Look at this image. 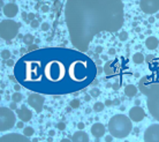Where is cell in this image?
<instances>
[{
  "mask_svg": "<svg viewBox=\"0 0 159 142\" xmlns=\"http://www.w3.org/2000/svg\"><path fill=\"white\" fill-rule=\"evenodd\" d=\"M14 68L20 84L45 95L77 92L91 84L97 75L96 64L84 52L61 48L28 52Z\"/></svg>",
  "mask_w": 159,
  "mask_h": 142,
  "instance_id": "1",
  "label": "cell"
},
{
  "mask_svg": "<svg viewBox=\"0 0 159 142\" xmlns=\"http://www.w3.org/2000/svg\"><path fill=\"white\" fill-rule=\"evenodd\" d=\"M123 16L122 0H67L65 5L70 42L81 52L88 51L98 34L120 30Z\"/></svg>",
  "mask_w": 159,
  "mask_h": 142,
  "instance_id": "2",
  "label": "cell"
},
{
  "mask_svg": "<svg viewBox=\"0 0 159 142\" xmlns=\"http://www.w3.org/2000/svg\"><path fill=\"white\" fill-rule=\"evenodd\" d=\"M138 90L147 97L150 114L159 121V82H152L150 76H143L138 81Z\"/></svg>",
  "mask_w": 159,
  "mask_h": 142,
  "instance_id": "3",
  "label": "cell"
},
{
  "mask_svg": "<svg viewBox=\"0 0 159 142\" xmlns=\"http://www.w3.org/2000/svg\"><path fill=\"white\" fill-rule=\"evenodd\" d=\"M133 130L132 120L125 114H115L108 121V132L118 139H125Z\"/></svg>",
  "mask_w": 159,
  "mask_h": 142,
  "instance_id": "4",
  "label": "cell"
},
{
  "mask_svg": "<svg viewBox=\"0 0 159 142\" xmlns=\"http://www.w3.org/2000/svg\"><path fill=\"white\" fill-rule=\"evenodd\" d=\"M20 23L13 20H3L0 24V36L5 40H12L18 35Z\"/></svg>",
  "mask_w": 159,
  "mask_h": 142,
  "instance_id": "5",
  "label": "cell"
},
{
  "mask_svg": "<svg viewBox=\"0 0 159 142\" xmlns=\"http://www.w3.org/2000/svg\"><path fill=\"white\" fill-rule=\"evenodd\" d=\"M15 126V114L9 108H0V130L5 132Z\"/></svg>",
  "mask_w": 159,
  "mask_h": 142,
  "instance_id": "6",
  "label": "cell"
},
{
  "mask_svg": "<svg viewBox=\"0 0 159 142\" xmlns=\"http://www.w3.org/2000/svg\"><path fill=\"white\" fill-rule=\"evenodd\" d=\"M44 97L42 95L37 94V92H32L28 97V104L31 106L37 113H40L43 111V105H44Z\"/></svg>",
  "mask_w": 159,
  "mask_h": 142,
  "instance_id": "7",
  "label": "cell"
},
{
  "mask_svg": "<svg viewBox=\"0 0 159 142\" xmlns=\"http://www.w3.org/2000/svg\"><path fill=\"white\" fill-rule=\"evenodd\" d=\"M140 7L145 14H155L159 10V0H141Z\"/></svg>",
  "mask_w": 159,
  "mask_h": 142,
  "instance_id": "8",
  "label": "cell"
},
{
  "mask_svg": "<svg viewBox=\"0 0 159 142\" xmlns=\"http://www.w3.org/2000/svg\"><path fill=\"white\" fill-rule=\"evenodd\" d=\"M144 142H159V124H152L145 130Z\"/></svg>",
  "mask_w": 159,
  "mask_h": 142,
  "instance_id": "9",
  "label": "cell"
},
{
  "mask_svg": "<svg viewBox=\"0 0 159 142\" xmlns=\"http://www.w3.org/2000/svg\"><path fill=\"white\" fill-rule=\"evenodd\" d=\"M0 142H31V141L24 134L22 135V134L18 133H9L1 136Z\"/></svg>",
  "mask_w": 159,
  "mask_h": 142,
  "instance_id": "10",
  "label": "cell"
},
{
  "mask_svg": "<svg viewBox=\"0 0 159 142\" xmlns=\"http://www.w3.org/2000/svg\"><path fill=\"white\" fill-rule=\"evenodd\" d=\"M145 117V112L140 105H135L134 108L129 110V118L134 122H140Z\"/></svg>",
  "mask_w": 159,
  "mask_h": 142,
  "instance_id": "11",
  "label": "cell"
},
{
  "mask_svg": "<svg viewBox=\"0 0 159 142\" xmlns=\"http://www.w3.org/2000/svg\"><path fill=\"white\" fill-rule=\"evenodd\" d=\"M2 12L7 18H14V16H16V14L18 13V7L16 4L9 2V4H6V5H5V7L2 8Z\"/></svg>",
  "mask_w": 159,
  "mask_h": 142,
  "instance_id": "12",
  "label": "cell"
},
{
  "mask_svg": "<svg viewBox=\"0 0 159 142\" xmlns=\"http://www.w3.org/2000/svg\"><path fill=\"white\" fill-rule=\"evenodd\" d=\"M17 118H20L21 121L28 122V121H30L31 118H32V112L23 105L21 109L17 110Z\"/></svg>",
  "mask_w": 159,
  "mask_h": 142,
  "instance_id": "13",
  "label": "cell"
},
{
  "mask_svg": "<svg viewBox=\"0 0 159 142\" xmlns=\"http://www.w3.org/2000/svg\"><path fill=\"white\" fill-rule=\"evenodd\" d=\"M105 132H106L105 126L103 124H100V122H95V124L91 126V134H92L93 136H96V138H102V136H104Z\"/></svg>",
  "mask_w": 159,
  "mask_h": 142,
  "instance_id": "14",
  "label": "cell"
},
{
  "mask_svg": "<svg viewBox=\"0 0 159 142\" xmlns=\"http://www.w3.org/2000/svg\"><path fill=\"white\" fill-rule=\"evenodd\" d=\"M72 141L73 142H89V136H88V134L85 132L80 130L73 134Z\"/></svg>",
  "mask_w": 159,
  "mask_h": 142,
  "instance_id": "15",
  "label": "cell"
},
{
  "mask_svg": "<svg viewBox=\"0 0 159 142\" xmlns=\"http://www.w3.org/2000/svg\"><path fill=\"white\" fill-rule=\"evenodd\" d=\"M158 45H159V40H157L156 37L150 36L145 40V46L149 50H156L158 48Z\"/></svg>",
  "mask_w": 159,
  "mask_h": 142,
  "instance_id": "16",
  "label": "cell"
},
{
  "mask_svg": "<svg viewBox=\"0 0 159 142\" xmlns=\"http://www.w3.org/2000/svg\"><path fill=\"white\" fill-rule=\"evenodd\" d=\"M137 88L134 84H128L125 87V95L127 97H134L136 94H137Z\"/></svg>",
  "mask_w": 159,
  "mask_h": 142,
  "instance_id": "17",
  "label": "cell"
},
{
  "mask_svg": "<svg viewBox=\"0 0 159 142\" xmlns=\"http://www.w3.org/2000/svg\"><path fill=\"white\" fill-rule=\"evenodd\" d=\"M113 62H114V61L108 60L107 62L105 64V66H104V73H105L106 75H108V76L113 75L114 73H115V68L113 67Z\"/></svg>",
  "mask_w": 159,
  "mask_h": 142,
  "instance_id": "18",
  "label": "cell"
},
{
  "mask_svg": "<svg viewBox=\"0 0 159 142\" xmlns=\"http://www.w3.org/2000/svg\"><path fill=\"white\" fill-rule=\"evenodd\" d=\"M133 61L135 64H137V65H140V64H142L144 61V56L142 54L141 52H137V53H135L133 56Z\"/></svg>",
  "mask_w": 159,
  "mask_h": 142,
  "instance_id": "19",
  "label": "cell"
},
{
  "mask_svg": "<svg viewBox=\"0 0 159 142\" xmlns=\"http://www.w3.org/2000/svg\"><path fill=\"white\" fill-rule=\"evenodd\" d=\"M104 108H105V104L102 102H96L95 104H93L92 106V111L95 112H102L103 110H104Z\"/></svg>",
  "mask_w": 159,
  "mask_h": 142,
  "instance_id": "20",
  "label": "cell"
},
{
  "mask_svg": "<svg viewBox=\"0 0 159 142\" xmlns=\"http://www.w3.org/2000/svg\"><path fill=\"white\" fill-rule=\"evenodd\" d=\"M33 40H35V38H33L32 35H30V34H27V35H24L23 42H24V44H27L28 46L31 45V44L33 43Z\"/></svg>",
  "mask_w": 159,
  "mask_h": 142,
  "instance_id": "21",
  "label": "cell"
},
{
  "mask_svg": "<svg viewBox=\"0 0 159 142\" xmlns=\"http://www.w3.org/2000/svg\"><path fill=\"white\" fill-rule=\"evenodd\" d=\"M22 98H23V96H22V94L21 92H18V91H15V92L12 95V100L13 102H15V103L21 102Z\"/></svg>",
  "mask_w": 159,
  "mask_h": 142,
  "instance_id": "22",
  "label": "cell"
},
{
  "mask_svg": "<svg viewBox=\"0 0 159 142\" xmlns=\"http://www.w3.org/2000/svg\"><path fill=\"white\" fill-rule=\"evenodd\" d=\"M10 57H12V53H10L9 50H2V51H1V58H2L5 61L10 59Z\"/></svg>",
  "mask_w": 159,
  "mask_h": 142,
  "instance_id": "23",
  "label": "cell"
},
{
  "mask_svg": "<svg viewBox=\"0 0 159 142\" xmlns=\"http://www.w3.org/2000/svg\"><path fill=\"white\" fill-rule=\"evenodd\" d=\"M33 133H35V130H33L32 127H24L23 134H24L25 136H32Z\"/></svg>",
  "mask_w": 159,
  "mask_h": 142,
  "instance_id": "24",
  "label": "cell"
},
{
  "mask_svg": "<svg viewBox=\"0 0 159 142\" xmlns=\"http://www.w3.org/2000/svg\"><path fill=\"white\" fill-rule=\"evenodd\" d=\"M119 40H120L121 42H126V40H128V32H127V31H121V32L119 34Z\"/></svg>",
  "mask_w": 159,
  "mask_h": 142,
  "instance_id": "25",
  "label": "cell"
},
{
  "mask_svg": "<svg viewBox=\"0 0 159 142\" xmlns=\"http://www.w3.org/2000/svg\"><path fill=\"white\" fill-rule=\"evenodd\" d=\"M90 95L92 97H98L100 95V90H99L98 88H92L90 90Z\"/></svg>",
  "mask_w": 159,
  "mask_h": 142,
  "instance_id": "26",
  "label": "cell"
},
{
  "mask_svg": "<svg viewBox=\"0 0 159 142\" xmlns=\"http://www.w3.org/2000/svg\"><path fill=\"white\" fill-rule=\"evenodd\" d=\"M5 64H6V66H8V67H15L16 62L13 60V59H8V60L5 61Z\"/></svg>",
  "mask_w": 159,
  "mask_h": 142,
  "instance_id": "27",
  "label": "cell"
},
{
  "mask_svg": "<svg viewBox=\"0 0 159 142\" xmlns=\"http://www.w3.org/2000/svg\"><path fill=\"white\" fill-rule=\"evenodd\" d=\"M30 27L32 28V29H37V28L39 27L38 20H33V21H31V22H30Z\"/></svg>",
  "mask_w": 159,
  "mask_h": 142,
  "instance_id": "28",
  "label": "cell"
},
{
  "mask_svg": "<svg viewBox=\"0 0 159 142\" xmlns=\"http://www.w3.org/2000/svg\"><path fill=\"white\" fill-rule=\"evenodd\" d=\"M42 27V30L43 31H47V30H50V24L47 23V22H44V23L40 26Z\"/></svg>",
  "mask_w": 159,
  "mask_h": 142,
  "instance_id": "29",
  "label": "cell"
},
{
  "mask_svg": "<svg viewBox=\"0 0 159 142\" xmlns=\"http://www.w3.org/2000/svg\"><path fill=\"white\" fill-rule=\"evenodd\" d=\"M57 128L59 130H66V124H65V122H59V124L57 125Z\"/></svg>",
  "mask_w": 159,
  "mask_h": 142,
  "instance_id": "30",
  "label": "cell"
},
{
  "mask_svg": "<svg viewBox=\"0 0 159 142\" xmlns=\"http://www.w3.org/2000/svg\"><path fill=\"white\" fill-rule=\"evenodd\" d=\"M36 50H38V46H37V45H32V44H31V45H29V48H28L27 51L28 52H33V51H36Z\"/></svg>",
  "mask_w": 159,
  "mask_h": 142,
  "instance_id": "31",
  "label": "cell"
},
{
  "mask_svg": "<svg viewBox=\"0 0 159 142\" xmlns=\"http://www.w3.org/2000/svg\"><path fill=\"white\" fill-rule=\"evenodd\" d=\"M33 20H35V14H33V13H28V22L30 23Z\"/></svg>",
  "mask_w": 159,
  "mask_h": 142,
  "instance_id": "32",
  "label": "cell"
},
{
  "mask_svg": "<svg viewBox=\"0 0 159 142\" xmlns=\"http://www.w3.org/2000/svg\"><path fill=\"white\" fill-rule=\"evenodd\" d=\"M112 89H113L114 91H118L119 89H120V83H119V82H115V83H113V86H112Z\"/></svg>",
  "mask_w": 159,
  "mask_h": 142,
  "instance_id": "33",
  "label": "cell"
},
{
  "mask_svg": "<svg viewBox=\"0 0 159 142\" xmlns=\"http://www.w3.org/2000/svg\"><path fill=\"white\" fill-rule=\"evenodd\" d=\"M40 10H42L43 13H47V12H50V7H48V5H43Z\"/></svg>",
  "mask_w": 159,
  "mask_h": 142,
  "instance_id": "34",
  "label": "cell"
},
{
  "mask_svg": "<svg viewBox=\"0 0 159 142\" xmlns=\"http://www.w3.org/2000/svg\"><path fill=\"white\" fill-rule=\"evenodd\" d=\"M17 103H15V102H12L10 104H9V109H12V110H16L17 109V105H16Z\"/></svg>",
  "mask_w": 159,
  "mask_h": 142,
  "instance_id": "35",
  "label": "cell"
},
{
  "mask_svg": "<svg viewBox=\"0 0 159 142\" xmlns=\"http://www.w3.org/2000/svg\"><path fill=\"white\" fill-rule=\"evenodd\" d=\"M113 138H114V136H112V135L105 136V142H112V141H113Z\"/></svg>",
  "mask_w": 159,
  "mask_h": 142,
  "instance_id": "36",
  "label": "cell"
},
{
  "mask_svg": "<svg viewBox=\"0 0 159 142\" xmlns=\"http://www.w3.org/2000/svg\"><path fill=\"white\" fill-rule=\"evenodd\" d=\"M95 52H96V54H99V53H102V52H103V48H102V46H97L96 50H95Z\"/></svg>",
  "mask_w": 159,
  "mask_h": 142,
  "instance_id": "37",
  "label": "cell"
},
{
  "mask_svg": "<svg viewBox=\"0 0 159 142\" xmlns=\"http://www.w3.org/2000/svg\"><path fill=\"white\" fill-rule=\"evenodd\" d=\"M102 73H104V67H97V74H98V75H100V74H102Z\"/></svg>",
  "mask_w": 159,
  "mask_h": 142,
  "instance_id": "38",
  "label": "cell"
},
{
  "mask_svg": "<svg viewBox=\"0 0 159 142\" xmlns=\"http://www.w3.org/2000/svg\"><path fill=\"white\" fill-rule=\"evenodd\" d=\"M106 106H111V105H113V102H112L111 100H105V103H104Z\"/></svg>",
  "mask_w": 159,
  "mask_h": 142,
  "instance_id": "39",
  "label": "cell"
},
{
  "mask_svg": "<svg viewBox=\"0 0 159 142\" xmlns=\"http://www.w3.org/2000/svg\"><path fill=\"white\" fill-rule=\"evenodd\" d=\"M108 54H110V56H114V54H115V48H110V50H108Z\"/></svg>",
  "mask_w": 159,
  "mask_h": 142,
  "instance_id": "40",
  "label": "cell"
},
{
  "mask_svg": "<svg viewBox=\"0 0 159 142\" xmlns=\"http://www.w3.org/2000/svg\"><path fill=\"white\" fill-rule=\"evenodd\" d=\"M23 125H24V121H18L16 124V126H17V128H24Z\"/></svg>",
  "mask_w": 159,
  "mask_h": 142,
  "instance_id": "41",
  "label": "cell"
},
{
  "mask_svg": "<svg viewBox=\"0 0 159 142\" xmlns=\"http://www.w3.org/2000/svg\"><path fill=\"white\" fill-rule=\"evenodd\" d=\"M22 18H23V20H24V21H27L28 22V14H27V13H22Z\"/></svg>",
  "mask_w": 159,
  "mask_h": 142,
  "instance_id": "42",
  "label": "cell"
},
{
  "mask_svg": "<svg viewBox=\"0 0 159 142\" xmlns=\"http://www.w3.org/2000/svg\"><path fill=\"white\" fill-rule=\"evenodd\" d=\"M91 95H85V96H84V100H85V102H89V100H91Z\"/></svg>",
  "mask_w": 159,
  "mask_h": 142,
  "instance_id": "43",
  "label": "cell"
},
{
  "mask_svg": "<svg viewBox=\"0 0 159 142\" xmlns=\"http://www.w3.org/2000/svg\"><path fill=\"white\" fill-rule=\"evenodd\" d=\"M151 59H153V56H152V54L148 56V57L145 58V61H147V62H150V60H151Z\"/></svg>",
  "mask_w": 159,
  "mask_h": 142,
  "instance_id": "44",
  "label": "cell"
},
{
  "mask_svg": "<svg viewBox=\"0 0 159 142\" xmlns=\"http://www.w3.org/2000/svg\"><path fill=\"white\" fill-rule=\"evenodd\" d=\"M77 127H78V130H83V128H84V124H83V122H78V124H77Z\"/></svg>",
  "mask_w": 159,
  "mask_h": 142,
  "instance_id": "45",
  "label": "cell"
},
{
  "mask_svg": "<svg viewBox=\"0 0 159 142\" xmlns=\"http://www.w3.org/2000/svg\"><path fill=\"white\" fill-rule=\"evenodd\" d=\"M20 89H21V84H20V83H18V84H15V86H14V90L18 91Z\"/></svg>",
  "mask_w": 159,
  "mask_h": 142,
  "instance_id": "46",
  "label": "cell"
},
{
  "mask_svg": "<svg viewBox=\"0 0 159 142\" xmlns=\"http://www.w3.org/2000/svg\"><path fill=\"white\" fill-rule=\"evenodd\" d=\"M78 105H80V103H78L77 100H74V102L72 103V106H73V108H75V106H78Z\"/></svg>",
  "mask_w": 159,
  "mask_h": 142,
  "instance_id": "47",
  "label": "cell"
},
{
  "mask_svg": "<svg viewBox=\"0 0 159 142\" xmlns=\"http://www.w3.org/2000/svg\"><path fill=\"white\" fill-rule=\"evenodd\" d=\"M113 104H114V105H119V104H120V100H114Z\"/></svg>",
  "mask_w": 159,
  "mask_h": 142,
  "instance_id": "48",
  "label": "cell"
},
{
  "mask_svg": "<svg viewBox=\"0 0 159 142\" xmlns=\"http://www.w3.org/2000/svg\"><path fill=\"white\" fill-rule=\"evenodd\" d=\"M149 22H150V23H153V22H155V18H153V16H150V18H149Z\"/></svg>",
  "mask_w": 159,
  "mask_h": 142,
  "instance_id": "49",
  "label": "cell"
},
{
  "mask_svg": "<svg viewBox=\"0 0 159 142\" xmlns=\"http://www.w3.org/2000/svg\"><path fill=\"white\" fill-rule=\"evenodd\" d=\"M102 60H106V61H108V60H107V56L103 54V56H102Z\"/></svg>",
  "mask_w": 159,
  "mask_h": 142,
  "instance_id": "50",
  "label": "cell"
},
{
  "mask_svg": "<svg viewBox=\"0 0 159 142\" xmlns=\"http://www.w3.org/2000/svg\"><path fill=\"white\" fill-rule=\"evenodd\" d=\"M54 134H55V132H54V130H50V132H48V135H50V136H53Z\"/></svg>",
  "mask_w": 159,
  "mask_h": 142,
  "instance_id": "51",
  "label": "cell"
},
{
  "mask_svg": "<svg viewBox=\"0 0 159 142\" xmlns=\"http://www.w3.org/2000/svg\"><path fill=\"white\" fill-rule=\"evenodd\" d=\"M60 142H73V141H70L69 139H62Z\"/></svg>",
  "mask_w": 159,
  "mask_h": 142,
  "instance_id": "52",
  "label": "cell"
},
{
  "mask_svg": "<svg viewBox=\"0 0 159 142\" xmlns=\"http://www.w3.org/2000/svg\"><path fill=\"white\" fill-rule=\"evenodd\" d=\"M112 86H113V84H111L110 82H107V83H106V88H112Z\"/></svg>",
  "mask_w": 159,
  "mask_h": 142,
  "instance_id": "53",
  "label": "cell"
},
{
  "mask_svg": "<svg viewBox=\"0 0 159 142\" xmlns=\"http://www.w3.org/2000/svg\"><path fill=\"white\" fill-rule=\"evenodd\" d=\"M100 64H102V60H96V65H100Z\"/></svg>",
  "mask_w": 159,
  "mask_h": 142,
  "instance_id": "54",
  "label": "cell"
},
{
  "mask_svg": "<svg viewBox=\"0 0 159 142\" xmlns=\"http://www.w3.org/2000/svg\"><path fill=\"white\" fill-rule=\"evenodd\" d=\"M91 84H92V86H96V84H97V80H93V81H92V83H91Z\"/></svg>",
  "mask_w": 159,
  "mask_h": 142,
  "instance_id": "55",
  "label": "cell"
},
{
  "mask_svg": "<svg viewBox=\"0 0 159 142\" xmlns=\"http://www.w3.org/2000/svg\"><path fill=\"white\" fill-rule=\"evenodd\" d=\"M135 105H140V100H135Z\"/></svg>",
  "mask_w": 159,
  "mask_h": 142,
  "instance_id": "56",
  "label": "cell"
},
{
  "mask_svg": "<svg viewBox=\"0 0 159 142\" xmlns=\"http://www.w3.org/2000/svg\"><path fill=\"white\" fill-rule=\"evenodd\" d=\"M32 142H38V139H33V141Z\"/></svg>",
  "mask_w": 159,
  "mask_h": 142,
  "instance_id": "57",
  "label": "cell"
},
{
  "mask_svg": "<svg viewBox=\"0 0 159 142\" xmlns=\"http://www.w3.org/2000/svg\"><path fill=\"white\" fill-rule=\"evenodd\" d=\"M53 1H55V2H57V1H58V0H53Z\"/></svg>",
  "mask_w": 159,
  "mask_h": 142,
  "instance_id": "58",
  "label": "cell"
}]
</instances>
